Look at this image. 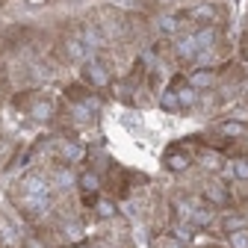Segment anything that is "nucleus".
Masks as SVG:
<instances>
[{"label": "nucleus", "instance_id": "nucleus-1", "mask_svg": "<svg viewBox=\"0 0 248 248\" xmlns=\"http://www.w3.org/2000/svg\"><path fill=\"white\" fill-rule=\"evenodd\" d=\"M83 77H86V83H92L95 89L109 86V71H107V65H104L101 59H89L86 65H83Z\"/></svg>", "mask_w": 248, "mask_h": 248}, {"label": "nucleus", "instance_id": "nucleus-2", "mask_svg": "<svg viewBox=\"0 0 248 248\" xmlns=\"http://www.w3.org/2000/svg\"><path fill=\"white\" fill-rule=\"evenodd\" d=\"M189 166H192V157H189V151L169 148V154H166V169H169V171H186Z\"/></svg>", "mask_w": 248, "mask_h": 248}, {"label": "nucleus", "instance_id": "nucleus-3", "mask_svg": "<svg viewBox=\"0 0 248 248\" xmlns=\"http://www.w3.org/2000/svg\"><path fill=\"white\" fill-rule=\"evenodd\" d=\"M189 18L204 24V27H213L216 21H219V6H213V3H201L195 9H189Z\"/></svg>", "mask_w": 248, "mask_h": 248}, {"label": "nucleus", "instance_id": "nucleus-4", "mask_svg": "<svg viewBox=\"0 0 248 248\" xmlns=\"http://www.w3.org/2000/svg\"><path fill=\"white\" fill-rule=\"evenodd\" d=\"M47 195H24L21 198V207H24V213L27 216H42L45 210H47Z\"/></svg>", "mask_w": 248, "mask_h": 248}, {"label": "nucleus", "instance_id": "nucleus-5", "mask_svg": "<svg viewBox=\"0 0 248 248\" xmlns=\"http://www.w3.org/2000/svg\"><path fill=\"white\" fill-rule=\"evenodd\" d=\"M50 186L42 174H27L24 177V195H47Z\"/></svg>", "mask_w": 248, "mask_h": 248}, {"label": "nucleus", "instance_id": "nucleus-6", "mask_svg": "<svg viewBox=\"0 0 248 248\" xmlns=\"http://www.w3.org/2000/svg\"><path fill=\"white\" fill-rule=\"evenodd\" d=\"M219 133L228 136V139H239V136L248 133V124H245V121H236V118H228V121L219 124Z\"/></svg>", "mask_w": 248, "mask_h": 248}, {"label": "nucleus", "instance_id": "nucleus-7", "mask_svg": "<svg viewBox=\"0 0 248 248\" xmlns=\"http://www.w3.org/2000/svg\"><path fill=\"white\" fill-rule=\"evenodd\" d=\"M174 50H177V56H180V59H195V56L201 53V50H198V45H195V36H186V39H177Z\"/></svg>", "mask_w": 248, "mask_h": 248}, {"label": "nucleus", "instance_id": "nucleus-8", "mask_svg": "<svg viewBox=\"0 0 248 248\" xmlns=\"http://www.w3.org/2000/svg\"><path fill=\"white\" fill-rule=\"evenodd\" d=\"M204 195H207V201L210 204H216V207H222V204H228V189L222 183H207V189H204Z\"/></svg>", "mask_w": 248, "mask_h": 248}, {"label": "nucleus", "instance_id": "nucleus-9", "mask_svg": "<svg viewBox=\"0 0 248 248\" xmlns=\"http://www.w3.org/2000/svg\"><path fill=\"white\" fill-rule=\"evenodd\" d=\"M216 39H219L216 27H204V30H198V33H195V45H198V50H210V47L216 45Z\"/></svg>", "mask_w": 248, "mask_h": 248}, {"label": "nucleus", "instance_id": "nucleus-10", "mask_svg": "<svg viewBox=\"0 0 248 248\" xmlns=\"http://www.w3.org/2000/svg\"><path fill=\"white\" fill-rule=\"evenodd\" d=\"M80 189H83V195H95L101 189V177L95 171H83L80 174Z\"/></svg>", "mask_w": 248, "mask_h": 248}, {"label": "nucleus", "instance_id": "nucleus-11", "mask_svg": "<svg viewBox=\"0 0 248 248\" xmlns=\"http://www.w3.org/2000/svg\"><path fill=\"white\" fill-rule=\"evenodd\" d=\"M83 45H86V47H95V50L104 47L101 30H98V27H92V24H86V27H83Z\"/></svg>", "mask_w": 248, "mask_h": 248}, {"label": "nucleus", "instance_id": "nucleus-12", "mask_svg": "<svg viewBox=\"0 0 248 248\" xmlns=\"http://www.w3.org/2000/svg\"><path fill=\"white\" fill-rule=\"evenodd\" d=\"M216 83V74L213 71H195L192 77H189V86L192 89H210Z\"/></svg>", "mask_w": 248, "mask_h": 248}, {"label": "nucleus", "instance_id": "nucleus-13", "mask_svg": "<svg viewBox=\"0 0 248 248\" xmlns=\"http://www.w3.org/2000/svg\"><path fill=\"white\" fill-rule=\"evenodd\" d=\"M160 107L166 112H180V101H177V92L174 89H166L163 95H160Z\"/></svg>", "mask_w": 248, "mask_h": 248}, {"label": "nucleus", "instance_id": "nucleus-14", "mask_svg": "<svg viewBox=\"0 0 248 248\" xmlns=\"http://www.w3.org/2000/svg\"><path fill=\"white\" fill-rule=\"evenodd\" d=\"M86 45H83V39H65V53L71 56V59H86Z\"/></svg>", "mask_w": 248, "mask_h": 248}, {"label": "nucleus", "instance_id": "nucleus-15", "mask_svg": "<svg viewBox=\"0 0 248 248\" xmlns=\"http://www.w3.org/2000/svg\"><path fill=\"white\" fill-rule=\"evenodd\" d=\"M83 154H86V151H83L77 142H65V145H62V157H65V163H80Z\"/></svg>", "mask_w": 248, "mask_h": 248}, {"label": "nucleus", "instance_id": "nucleus-16", "mask_svg": "<svg viewBox=\"0 0 248 248\" xmlns=\"http://www.w3.org/2000/svg\"><path fill=\"white\" fill-rule=\"evenodd\" d=\"M189 222H192V225H198V228H207V225L213 222V213H210L207 207H201V204H198V207L192 210V216H189Z\"/></svg>", "mask_w": 248, "mask_h": 248}, {"label": "nucleus", "instance_id": "nucleus-17", "mask_svg": "<svg viewBox=\"0 0 248 248\" xmlns=\"http://www.w3.org/2000/svg\"><path fill=\"white\" fill-rule=\"evenodd\" d=\"M239 228H245V216L231 213V216H225V219H222V231H225V233H233V231H239Z\"/></svg>", "mask_w": 248, "mask_h": 248}, {"label": "nucleus", "instance_id": "nucleus-18", "mask_svg": "<svg viewBox=\"0 0 248 248\" xmlns=\"http://www.w3.org/2000/svg\"><path fill=\"white\" fill-rule=\"evenodd\" d=\"M33 118H36V121H50V118H53V104H50V101H39V104L33 107Z\"/></svg>", "mask_w": 248, "mask_h": 248}, {"label": "nucleus", "instance_id": "nucleus-19", "mask_svg": "<svg viewBox=\"0 0 248 248\" xmlns=\"http://www.w3.org/2000/svg\"><path fill=\"white\" fill-rule=\"evenodd\" d=\"M228 245L231 248H248V228H239V231L228 233Z\"/></svg>", "mask_w": 248, "mask_h": 248}, {"label": "nucleus", "instance_id": "nucleus-20", "mask_svg": "<svg viewBox=\"0 0 248 248\" xmlns=\"http://www.w3.org/2000/svg\"><path fill=\"white\" fill-rule=\"evenodd\" d=\"M201 163L210 169V171H219L222 169V157L216 151H201Z\"/></svg>", "mask_w": 248, "mask_h": 248}, {"label": "nucleus", "instance_id": "nucleus-21", "mask_svg": "<svg viewBox=\"0 0 248 248\" xmlns=\"http://www.w3.org/2000/svg\"><path fill=\"white\" fill-rule=\"evenodd\" d=\"M95 213L101 216V219H112V216H115V204L112 201H95Z\"/></svg>", "mask_w": 248, "mask_h": 248}, {"label": "nucleus", "instance_id": "nucleus-22", "mask_svg": "<svg viewBox=\"0 0 248 248\" xmlns=\"http://www.w3.org/2000/svg\"><path fill=\"white\" fill-rule=\"evenodd\" d=\"M231 171H233L236 180H248V160H236V163L231 166Z\"/></svg>", "mask_w": 248, "mask_h": 248}, {"label": "nucleus", "instance_id": "nucleus-23", "mask_svg": "<svg viewBox=\"0 0 248 248\" xmlns=\"http://www.w3.org/2000/svg\"><path fill=\"white\" fill-rule=\"evenodd\" d=\"M177 27H180L177 18H171V15H163L160 18V30H163V33H177Z\"/></svg>", "mask_w": 248, "mask_h": 248}, {"label": "nucleus", "instance_id": "nucleus-24", "mask_svg": "<svg viewBox=\"0 0 248 248\" xmlns=\"http://www.w3.org/2000/svg\"><path fill=\"white\" fill-rule=\"evenodd\" d=\"M174 239L189 242V239H192V231H189V228H174Z\"/></svg>", "mask_w": 248, "mask_h": 248}, {"label": "nucleus", "instance_id": "nucleus-25", "mask_svg": "<svg viewBox=\"0 0 248 248\" xmlns=\"http://www.w3.org/2000/svg\"><path fill=\"white\" fill-rule=\"evenodd\" d=\"M30 3H42V0H30Z\"/></svg>", "mask_w": 248, "mask_h": 248}]
</instances>
